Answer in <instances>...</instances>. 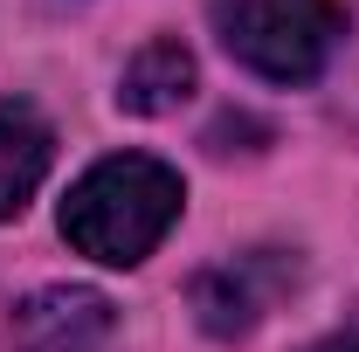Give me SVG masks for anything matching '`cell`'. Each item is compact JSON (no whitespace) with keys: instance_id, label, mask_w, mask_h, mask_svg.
I'll return each instance as SVG.
<instances>
[{"instance_id":"obj_3","label":"cell","mask_w":359,"mask_h":352,"mask_svg":"<svg viewBox=\"0 0 359 352\" xmlns=\"http://www.w3.org/2000/svg\"><path fill=\"white\" fill-rule=\"evenodd\" d=\"M290 290H297L290 249H242V256H222L194 276V318L208 339H249Z\"/></svg>"},{"instance_id":"obj_5","label":"cell","mask_w":359,"mask_h":352,"mask_svg":"<svg viewBox=\"0 0 359 352\" xmlns=\"http://www.w3.org/2000/svg\"><path fill=\"white\" fill-rule=\"evenodd\" d=\"M48 159H55V132L35 104H0V221H14L35 187L48 180Z\"/></svg>"},{"instance_id":"obj_7","label":"cell","mask_w":359,"mask_h":352,"mask_svg":"<svg viewBox=\"0 0 359 352\" xmlns=\"http://www.w3.org/2000/svg\"><path fill=\"white\" fill-rule=\"evenodd\" d=\"M304 352H359V311L346 318V325H332V332H325L318 346H304Z\"/></svg>"},{"instance_id":"obj_6","label":"cell","mask_w":359,"mask_h":352,"mask_svg":"<svg viewBox=\"0 0 359 352\" xmlns=\"http://www.w3.org/2000/svg\"><path fill=\"white\" fill-rule=\"evenodd\" d=\"M187 97H194V48L180 35H152L118 76V111H132V118H166Z\"/></svg>"},{"instance_id":"obj_1","label":"cell","mask_w":359,"mask_h":352,"mask_svg":"<svg viewBox=\"0 0 359 352\" xmlns=\"http://www.w3.org/2000/svg\"><path fill=\"white\" fill-rule=\"evenodd\" d=\"M180 208H187V187L166 159L111 152L62 194V242L104 269H132L173 235Z\"/></svg>"},{"instance_id":"obj_4","label":"cell","mask_w":359,"mask_h":352,"mask_svg":"<svg viewBox=\"0 0 359 352\" xmlns=\"http://www.w3.org/2000/svg\"><path fill=\"white\" fill-rule=\"evenodd\" d=\"M118 332V304L90 283H48L7 318V352H104Z\"/></svg>"},{"instance_id":"obj_2","label":"cell","mask_w":359,"mask_h":352,"mask_svg":"<svg viewBox=\"0 0 359 352\" xmlns=\"http://www.w3.org/2000/svg\"><path fill=\"white\" fill-rule=\"evenodd\" d=\"M222 48L263 83H311L346 35L339 0H208Z\"/></svg>"}]
</instances>
